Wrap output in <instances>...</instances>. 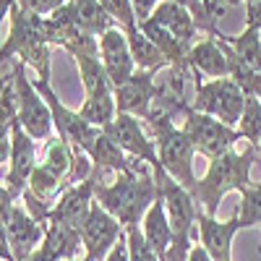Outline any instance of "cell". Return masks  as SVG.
I'll use <instances>...</instances> for the list:
<instances>
[{
    "label": "cell",
    "mask_w": 261,
    "mask_h": 261,
    "mask_svg": "<svg viewBox=\"0 0 261 261\" xmlns=\"http://www.w3.org/2000/svg\"><path fill=\"white\" fill-rule=\"evenodd\" d=\"M94 201L110 212L123 225V230L139 227L144 222V214L157 201V183L151 170L136 172H118L113 183H99L94 191Z\"/></svg>",
    "instance_id": "cell-1"
},
{
    "label": "cell",
    "mask_w": 261,
    "mask_h": 261,
    "mask_svg": "<svg viewBox=\"0 0 261 261\" xmlns=\"http://www.w3.org/2000/svg\"><path fill=\"white\" fill-rule=\"evenodd\" d=\"M258 157V146H246V151H225L222 157L209 162L206 175L199 180V191H196V201L204 206L209 217H217L220 201L230 191L243 193L253 180H251V167Z\"/></svg>",
    "instance_id": "cell-2"
},
{
    "label": "cell",
    "mask_w": 261,
    "mask_h": 261,
    "mask_svg": "<svg viewBox=\"0 0 261 261\" xmlns=\"http://www.w3.org/2000/svg\"><path fill=\"white\" fill-rule=\"evenodd\" d=\"M11 32L0 45V63L8 58H18L21 63L32 65L42 81H50L53 45L45 34V18L21 11L18 6L11 11Z\"/></svg>",
    "instance_id": "cell-3"
},
{
    "label": "cell",
    "mask_w": 261,
    "mask_h": 261,
    "mask_svg": "<svg viewBox=\"0 0 261 261\" xmlns=\"http://www.w3.org/2000/svg\"><path fill=\"white\" fill-rule=\"evenodd\" d=\"M146 123L151 128V134H154L157 154H160V162H162L165 172L196 196V191H199V178L193 175L196 149L188 141V136L183 134V128H178L175 120H172V115H167L162 110L151 113V118Z\"/></svg>",
    "instance_id": "cell-4"
},
{
    "label": "cell",
    "mask_w": 261,
    "mask_h": 261,
    "mask_svg": "<svg viewBox=\"0 0 261 261\" xmlns=\"http://www.w3.org/2000/svg\"><path fill=\"white\" fill-rule=\"evenodd\" d=\"M193 76V86H196V97L191 99V107L199 113H206L217 120H222L230 128H238L246 107V94L241 92L230 76L227 79H209L204 81L201 73L191 71Z\"/></svg>",
    "instance_id": "cell-5"
},
{
    "label": "cell",
    "mask_w": 261,
    "mask_h": 261,
    "mask_svg": "<svg viewBox=\"0 0 261 261\" xmlns=\"http://www.w3.org/2000/svg\"><path fill=\"white\" fill-rule=\"evenodd\" d=\"M13 84H16V120L34 141H50L53 136V113L47 102L42 99L37 86L27 79V63L16 60L13 68Z\"/></svg>",
    "instance_id": "cell-6"
},
{
    "label": "cell",
    "mask_w": 261,
    "mask_h": 261,
    "mask_svg": "<svg viewBox=\"0 0 261 261\" xmlns=\"http://www.w3.org/2000/svg\"><path fill=\"white\" fill-rule=\"evenodd\" d=\"M183 134L188 136L193 149L199 151V154H204L209 162L222 157L225 151H230L243 139L238 128H230L222 120L193 110V107H186V113H183Z\"/></svg>",
    "instance_id": "cell-7"
},
{
    "label": "cell",
    "mask_w": 261,
    "mask_h": 261,
    "mask_svg": "<svg viewBox=\"0 0 261 261\" xmlns=\"http://www.w3.org/2000/svg\"><path fill=\"white\" fill-rule=\"evenodd\" d=\"M37 92L42 94V99L47 102V107H50V113H53V125H55V130H58V136L68 144L79 157H86V151L92 149V144L97 141V136L102 134V128H94L92 123H86L79 113H73V110H68L63 102H60V97H58V92L50 86V81H42V79H37Z\"/></svg>",
    "instance_id": "cell-8"
},
{
    "label": "cell",
    "mask_w": 261,
    "mask_h": 261,
    "mask_svg": "<svg viewBox=\"0 0 261 261\" xmlns=\"http://www.w3.org/2000/svg\"><path fill=\"white\" fill-rule=\"evenodd\" d=\"M102 130L125 151L128 157L144 160L149 165V170H151V175H162V172H165V167L160 162V154H157V141L146 136V130L141 128L139 118L118 113L115 120L110 125H105Z\"/></svg>",
    "instance_id": "cell-9"
},
{
    "label": "cell",
    "mask_w": 261,
    "mask_h": 261,
    "mask_svg": "<svg viewBox=\"0 0 261 261\" xmlns=\"http://www.w3.org/2000/svg\"><path fill=\"white\" fill-rule=\"evenodd\" d=\"M102 167H92V172L86 175L81 183L65 188L58 201L50 212V222L55 225H65V227H73V230H81V225L86 222V217L92 212V204H94V191L97 186L102 183ZM47 222V225H50Z\"/></svg>",
    "instance_id": "cell-10"
},
{
    "label": "cell",
    "mask_w": 261,
    "mask_h": 261,
    "mask_svg": "<svg viewBox=\"0 0 261 261\" xmlns=\"http://www.w3.org/2000/svg\"><path fill=\"white\" fill-rule=\"evenodd\" d=\"M79 232H81V246L86 251V261H105L113 246L125 238L123 225L110 212H105L97 201L92 204V212Z\"/></svg>",
    "instance_id": "cell-11"
},
{
    "label": "cell",
    "mask_w": 261,
    "mask_h": 261,
    "mask_svg": "<svg viewBox=\"0 0 261 261\" xmlns=\"http://www.w3.org/2000/svg\"><path fill=\"white\" fill-rule=\"evenodd\" d=\"M8 162H11V167H8V175H6V186L18 199V196L27 191L34 167L39 165L37 162V141L21 128L18 120L11 123V160Z\"/></svg>",
    "instance_id": "cell-12"
},
{
    "label": "cell",
    "mask_w": 261,
    "mask_h": 261,
    "mask_svg": "<svg viewBox=\"0 0 261 261\" xmlns=\"http://www.w3.org/2000/svg\"><path fill=\"white\" fill-rule=\"evenodd\" d=\"M157 99V71H139L130 76L123 86L115 89L118 113L134 115V118H151V102Z\"/></svg>",
    "instance_id": "cell-13"
},
{
    "label": "cell",
    "mask_w": 261,
    "mask_h": 261,
    "mask_svg": "<svg viewBox=\"0 0 261 261\" xmlns=\"http://www.w3.org/2000/svg\"><path fill=\"white\" fill-rule=\"evenodd\" d=\"M99 60L105 65L113 89L123 86L130 76L136 73V63H134V55H130V47H128V37L120 27L107 29L99 37Z\"/></svg>",
    "instance_id": "cell-14"
},
{
    "label": "cell",
    "mask_w": 261,
    "mask_h": 261,
    "mask_svg": "<svg viewBox=\"0 0 261 261\" xmlns=\"http://www.w3.org/2000/svg\"><path fill=\"white\" fill-rule=\"evenodd\" d=\"M45 225H39L34 217L27 212V206H13L11 212V220L6 225V232H8V243H11V251H13V258L16 261H27L29 256H34L45 241Z\"/></svg>",
    "instance_id": "cell-15"
},
{
    "label": "cell",
    "mask_w": 261,
    "mask_h": 261,
    "mask_svg": "<svg viewBox=\"0 0 261 261\" xmlns=\"http://www.w3.org/2000/svg\"><path fill=\"white\" fill-rule=\"evenodd\" d=\"M199 235H201V246L212 256V261H232V241L241 232V220L238 212L230 217L227 222H220L217 217H209L204 209L199 212Z\"/></svg>",
    "instance_id": "cell-16"
},
{
    "label": "cell",
    "mask_w": 261,
    "mask_h": 261,
    "mask_svg": "<svg viewBox=\"0 0 261 261\" xmlns=\"http://www.w3.org/2000/svg\"><path fill=\"white\" fill-rule=\"evenodd\" d=\"M191 71L209 76V79H227L230 76V60H227V50L217 37H206L201 42H196L191 47Z\"/></svg>",
    "instance_id": "cell-17"
},
{
    "label": "cell",
    "mask_w": 261,
    "mask_h": 261,
    "mask_svg": "<svg viewBox=\"0 0 261 261\" xmlns=\"http://www.w3.org/2000/svg\"><path fill=\"white\" fill-rule=\"evenodd\" d=\"M79 246H81V232L79 230L50 222L37 256L42 261H68V258H76Z\"/></svg>",
    "instance_id": "cell-18"
},
{
    "label": "cell",
    "mask_w": 261,
    "mask_h": 261,
    "mask_svg": "<svg viewBox=\"0 0 261 261\" xmlns=\"http://www.w3.org/2000/svg\"><path fill=\"white\" fill-rule=\"evenodd\" d=\"M151 21H157L162 29H167L175 39L186 42L188 47L196 45L199 27H196L191 11H186L183 6H178V3H162V0H160V6L154 8V13H151Z\"/></svg>",
    "instance_id": "cell-19"
},
{
    "label": "cell",
    "mask_w": 261,
    "mask_h": 261,
    "mask_svg": "<svg viewBox=\"0 0 261 261\" xmlns=\"http://www.w3.org/2000/svg\"><path fill=\"white\" fill-rule=\"evenodd\" d=\"M76 65H79V79L84 86V97H105V94H115L107 71L99 60V53H79L73 55Z\"/></svg>",
    "instance_id": "cell-20"
},
{
    "label": "cell",
    "mask_w": 261,
    "mask_h": 261,
    "mask_svg": "<svg viewBox=\"0 0 261 261\" xmlns=\"http://www.w3.org/2000/svg\"><path fill=\"white\" fill-rule=\"evenodd\" d=\"M86 160L94 162V167H102V170H113V172H136V160L128 157L125 151L105 134L97 136V141L92 144V149L86 151Z\"/></svg>",
    "instance_id": "cell-21"
},
{
    "label": "cell",
    "mask_w": 261,
    "mask_h": 261,
    "mask_svg": "<svg viewBox=\"0 0 261 261\" xmlns=\"http://www.w3.org/2000/svg\"><path fill=\"white\" fill-rule=\"evenodd\" d=\"M217 39L225 42V45L230 47V53H232V58L238 63H243L246 68H251V71H261V29L246 27L241 34H235V37L220 32Z\"/></svg>",
    "instance_id": "cell-22"
},
{
    "label": "cell",
    "mask_w": 261,
    "mask_h": 261,
    "mask_svg": "<svg viewBox=\"0 0 261 261\" xmlns=\"http://www.w3.org/2000/svg\"><path fill=\"white\" fill-rule=\"evenodd\" d=\"M144 238L146 243L157 251L160 258L167 256L170 246H172V230H170V220H167V212H165V204L157 199L154 204L149 206V212L144 214Z\"/></svg>",
    "instance_id": "cell-23"
},
{
    "label": "cell",
    "mask_w": 261,
    "mask_h": 261,
    "mask_svg": "<svg viewBox=\"0 0 261 261\" xmlns=\"http://www.w3.org/2000/svg\"><path fill=\"white\" fill-rule=\"evenodd\" d=\"M71 3V11H73V18L81 32L92 34V37H102L107 29L115 27V21L107 16V11L99 6V0H68Z\"/></svg>",
    "instance_id": "cell-24"
},
{
    "label": "cell",
    "mask_w": 261,
    "mask_h": 261,
    "mask_svg": "<svg viewBox=\"0 0 261 261\" xmlns=\"http://www.w3.org/2000/svg\"><path fill=\"white\" fill-rule=\"evenodd\" d=\"M125 37H128V47H130V55H134V63L139 71H157L160 73L167 68V60L160 53V47L146 34H141L139 27L125 29Z\"/></svg>",
    "instance_id": "cell-25"
},
{
    "label": "cell",
    "mask_w": 261,
    "mask_h": 261,
    "mask_svg": "<svg viewBox=\"0 0 261 261\" xmlns=\"http://www.w3.org/2000/svg\"><path fill=\"white\" fill-rule=\"evenodd\" d=\"M162 3H178L186 11H191L199 32H204L206 37L220 34V29H217V18H220V13H222L220 0H162Z\"/></svg>",
    "instance_id": "cell-26"
},
{
    "label": "cell",
    "mask_w": 261,
    "mask_h": 261,
    "mask_svg": "<svg viewBox=\"0 0 261 261\" xmlns=\"http://www.w3.org/2000/svg\"><path fill=\"white\" fill-rule=\"evenodd\" d=\"M79 115H81L86 123H92L94 128L110 125V123L115 120V115H118L115 94H105V97H89V99H84Z\"/></svg>",
    "instance_id": "cell-27"
},
{
    "label": "cell",
    "mask_w": 261,
    "mask_h": 261,
    "mask_svg": "<svg viewBox=\"0 0 261 261\" xmlns=\"http://www.w3.org/2000/svg\"><path fill=\"white\" fill-rule=\"evenodd\" d=\"M241 227H261V183H251L241 193V206L235 209Z\"/></svg>",
    "instance_id": "cell-28"
},
{
    "label": "cell",
    "mask_w": 261,
    "mask_h": 261,
    "mask_svg": "<svg viewBox=\"0 0 261 261\" xmlns=\"http://www.w3.org/2000/svg\"><path fill=\"white\" fill-rule=\"evenodd\" d=\"M238 130H241V136L248 141V146H258V139H261V99L246 97V107H243L241 123H238Z\"/></svg>",
    "instance_id": "cell-29"
},
{
    "label": "cell",
    "mask_w": 261,
    "mask_h": 261,
    "mask_svg": "<svg viewBox=\"0 0 261 261\" xmlns=\"http://www.w3.org/2000/svg\"><path fill=\"white\" fill-rule=\"evenodd\" d=\"M125 243H128V256H130V261H162V258L157 256V251L146 243L141 227L125 230Z\"/></svg>",
    "instance_id": "cell-30"
},
{
    "label": "cell",
    "mask_w": 261,
    "mask_h": 261,
    "mask_svg": "<svg viewBox=\"0 0 261 261\" xmlns=\"http://www.w3.org/2000/svg\"><path fill=\"white\" fill-rule=\"evenodd\" d=\"M16 120V84L13 71L0 76V125H11Z\"/></svg>",
    "instance_id": "cell-31"
},
{
    "label": "cell",
    "mask_w": 261,
    "mask_h": 261,
    "mask_svg": "<svg viewBox=\"0 0 261 261\" xmlns=\"http://www.w3.org/2000/svg\"><path fill=\"white\" fill-rule=\"evenodd\" d=\"M99 6L107 11V16H110L115 21V27H120L123 32L136 27V16H134L130 0H99Z\"/></svg>",
    "instance_id": "cell-32"
},
{
    "label": "cell",
    "mask_w": 261,
    "mask_h": 261,
    "mask_svg": "<svg viewBox=\"0 0 261 261\" xmlns=\"http://www.w3.org/2000/svg\"><path fill=\"white\" fill-rule=\"evenodd\" d=\"M68 0H16V6L21 8V11H27V13H32V16H50V13H55L58 8H63Z\"/></svg>",
    "instance_id": "cell-33"
},
{
    "label": "cell",
    "mask_w": 261,
    "mask_h": 261,
    "mask_svg": "<svg viewBox=\"0 0 261 261\" xmlns=\"http://www.w3.org/2000/svg\"><path fill=\"white\" fill-rule=\"evenodd\" d=\"M13 206H16V196L11 193L8 186H0V225H3V227H6L8 220H11Z\"/></svg>",
    "instance_id": "cell-34"
},
{
    "label": "cell",
    "mask_w": 261,
    "mask_h": 261,
    "mask_svg": "<svg viewBox=\"0 0 261 261\" xmlns=\"http://www.w3.org/2000/svg\"><path fill=\"white\" fill-rule=\"evenodd\" d=\"M130 6H134V16H136V24H141V21L151 18V13H154V8L160 6V0H130Z\"/></svg>",
    "instance_id": "cell-35"
},
{
    "label": "cell",
    "mask_w": 261,
    "mask_h": 261,
    "mask_svg": "<svg viewBox=\"0 0 261 261\" xmlns=\"http://www.w3.org/2000/svg\"><path fill=\"white\" fill-rule=\"evenodd\" d=\"M11 160V125H0V165Z\"/></svg>",
    "instance_id": "cell-36"
},
{
    "label": "cell",
    "mask_w": 261,
    "mask_h": 261,
    "mask_svg": "<svg viewBox=\"0 0 261 261\" xmlns=\"http://www.w3.org/2000/svg\"><path fill=\"white\" fill-rule=\"evenodd\" d=\"M246 27L261 29V0H258L256 6H248V8H246Z\"/></svg>",
    "instance_id": "cell-37"
},
{
    "label": "cell",
    "mask_w": 261,
    "mask_h": 261,
    "mask_svg": "<svg viewBox=\"0 0 261 261\" xmlns=\"http://www.w3.org/2000/svg\"><path fill=\"white\" fill-rule=\"evenodd\" d=\"M105 261H130V256H128V243H125V238L120 243H115L113 246V251L107 253V258Z\"/></svg>",
    "instance_id": "cell-38"
},
{
    "label": "cell",
    "mask_w": 261,
    "mask_h": 261,
    "mask_svg": "<svg viewBox=\"0 0 261 261\" xmlns=\"http://www.w3.org/2000/svg\"><path fill=\"white\" fill-rule=\"evenodd\" d=\"M188 261H212V256L206 253L204 246H193L191 253H188Z\"/></svg>",
    "instance_id": "cell-39"
},
{
    "label": "cell",
    "mask_w": 261,
    "mask_h": 261,
    "mask_svg": "<svg viewBox=\"0 0 261 261\" xmlns=\"http://www.w3.org/2000/svg\"><path fill=\"white\" fill-rule=\"evenodd\" d=\"M13 8H16V0H0V24H3L6 16H11Z\"/></svg>",
    "instance_id": "cell-40"
},
{
    "label": "cell",
    "mask_w": 261,
    "mask_h": 261,
    "mask_svg": "<svg viewBox=\"0 0 261 261\" xmlns=\"http://www.w3.org/2000/svg\"><path fill=\"white\" fill-rule=\"evenodd\" d=\"M220 3H222V6H241V3H243V6L248 8V6H256L258 0H220Z\"/></svg>",
    "instance_id": "cell-41"
},
{
    "label": "cell",
    "mask_w": 261,
    "mask_h": 261,
    "mask_svg": "<svg viewBox=\"0 0 261 261\" xmlns=\"http://www.w3.org/2000/svg\"><path fill=\"white\" fill-rule=\"evenodd\" d=\"M68 261H86V256L84 258H68Z\"/></svg>",
    "instance_id": "cell-42"
},
{
    "label": "cell",
    "mask_w": 261,
    "mask_h": 261,
    "mask_svg": "<svg viewBox=\"0 0 261 261\" xmlns=\"http://www.w3.org/2000/svg\"><path fill=\"white\" fill-rule=\"evenodd\" d=\"M258 157H261V139H258Z\"/></svg>",
    "instance_id": "cell-43"
}]
</instances>
